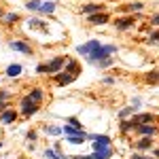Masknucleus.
<instances>
[{"mask_svg": "<svg viewBox=\"0 0 159 159\" xmlns=\"http://www.w3.org/2000/svg\"><path fill=\"white\" fill-rule=\"evenodd\" d=\"M76 51L81 55H85L91 64H98L102 60H108L112 53H117V47L115 45H102L100 40H87L85 45L76 47Z\"/></svg>", "mask_w": 159, "mask_h": 159, "instance_id": "obj_1", "label": "nucleus"}, {"mask_svg": "<svg viewBox=\"0 0 159 159\" xmlns=\"http://www.w3.org/2000/svg\"><path fill=\"white\" fill-rule=\"evenodd\" d=\"M38 110H40V104H38V102L30 100L28 96L21 98V102H19V112H21L24 117H32V115H36Z\"/></svg>", "mask_w": 159, "mask_h": 159, "instance_id": "obj_2", "label": "nucleus"}, {"mask_svg": "<svg viewBox=\"0 0 159 159\" xmlns=\"http://www.w3.org/2000/svg\"><path fill=\"white\" fill-rule=\"evenodd\" d=\"M66 60H68L66 55H60V57H53V60H51L49 64H47V72H49V74H57V72L61 70V68L66 66Z\"/></svg>", "mask_w": 159, "mask_h": 159, "instance_id": "obj_3", "label": "nucleus"}, {"mask_svg": "<svg viewBox=\"0 0 159 159\" xmlns=\"http://www.w3.org/2000/svg\"><path fill=\"white\" fill-rule=\"evenodd\" d=\"M136 132L140 136H155V134H159V127L157 125H153V123H144V125H136Z\"/></svg>", "mask_w": 159, "mask_h": 159, "instance_id": "obj_4", "label": "nucleus"}, {"mask_svg": "<svg viewBox=\"0 0 159 159\" xmlns=\"http://www.w3.org/2000/svg\"><path fill=\"white\" fill-rule=\"evenodd\" d=\"M9 47H11L13 51L25 53V55H32V53H34V51H32V47H30L28 43H24V40H11V43H9Z\"/></svg>", "mask_w": 159, "mask_h": 159, "instance_id": "obj_5", "label": "nucleus"}, {"mask_svg": "<svg viewBox=\"0 0 159 159\" xmlns=\"http://www.w3.org/2000/svg\"><path fill=\"white\" fill-rule=\"evenodd\" d=\"M129 121L134 123V125H144V123H155L157 117L155 115H148V112H142V115H134Z\"/></svg>", "mask_w": 159, "mask_h": 159, "instance_id": "obj_6", "label": "nucleus"}, {"mask_svg": "<svg viewBox=\"0 0 159 159\" xmlns=\"http://www.w3.org/2000/svg\"><path fill=\"white\" fill-rule=\"evenodd\" d=\"M87 21L91 25H102V24H108V13L100 11V13H93V15H89L87 17Z\"/></svg>", "mask_w": 159, "mask_h": 159, "instance_id": "obj_7", "label": "nucleus"}, {"mask_svg": "<svg viewBox=\"0 0 159 159\" xmlns=\"http://www.w3.org/2000/svg\"><path fill=\"white\" fill-rule=\"evenodd\" d=\"M134 21H136L134 15H127V17H119V19L115 21V28H117V30H129V28L134 25Z\"/></svg>", "mask_w": 159, "mask_h": 159, "instance_id": "obj_8", "label": "nucleus"}, {"mask_svg": "<svg viewBox=\"0 0 159 159\" xmlns=\"http://www.w3.org/2000/svg\"><path fill=\"white\" fill-rule=\"evenodd\" d=\"M74 79H76V76L70 74V72H66V70H64V72L60 70V72L55 74V83H57V85H70Z\"/></svg>", "mask_w": 159, "mask_h": 159, "instance_id": "obj_9", "label": "nucleus"}, {"mask_svg": "<svg viewBox=\"0 0 159 159\" xmlns=\"http://www.w3.org/2000/svg\"><path fill=\"white\" fill-rule=\"evenodd\" d=\"M81 11L85 13V15H93V13H100V11H102V4H98V2H87V4H83V7H81Z\"/></svg>", "mask_w": 159, "mask_h": 159, "instance_id": "obj_10", "label": "nucleus"}, {"mask_svg": "<svg viewBox=\"0 0 159 159\" xmlns=\"http://www.w3.org/2000/svg\"><path fill=\"white\" fill-rule=\"evenodd\" d=\"M25 96H28L30 100H34V102L40 104V102L45 100V91H43L40 87H34V89H30V93H25Z\"/></svg>", "mask_w": 159, "mask_h": 159, "instance_id": "obj_11", "label": "nucleus"}, {"mask_svg": "<svg viewBox=\"0 0 159 159\" xmlns=\"http://www.w3.org/2000/svg\"><path fill=\"white\" fill-rule=\"evenodd\" d=\"M151 147H153V142H151V138H148V136H140V140H136V148H138V151H142V153L148 151Z\"/></svg>", "mask_w": 159, "mask_h": 159, "instance_id": "obj_12", "label": "nucleus"}, {"mask_svg": "<svg viewBox=\"0 0 159 159\" xmlns=\"http://www.w3.org/2000/svg\"><path fill=\"white\" fill-rule=\"evenodd\" d=\"M15 119H17V112L11 110V108L2 110V115H0V123H4V125H7V123H13Z\"/></svg>", "mask_w": 159, "mask_h": 159, "instance_id": "obj_13", "label": "nucleus"}, {"mask_svg": "<svg viewBox=\"0 0 159 159\" xmlns=\"http://www.w3.org/2000/svg\"><path fill=\"white\" fill-rule=\"evenodd\" d=\"M55 2L53 0H43V4H40V11L38 13H43V15H51V13H55Z\"/></svg>", "mask_w": 159, "mask_h": 159, "instance_id": "obj_14", "label": "nucleus"}, {"mask_svg": "<svg viewBox=\"0 0 159 159\" xmlns=\"http://www.w3.org/2000/svg\"><path fill=\"white\" fill-rule=\"evenodd\" d=\"M64 68H66V72L74 74V76H79V74H81V66H79L74 60H66V66H64Z\"/></svg>", "mask_w": 159, "mask_h": 159, "instance_id": "obj_15", "label": "nucleus"}, {"mask_svg": "<svg viewBox=\"0 0 159 159\" xmlns=\"http://www.w3.org/2000/svg\"><path fill=\"white\" fill-rule=\"evenodd\" d=\"M21 70H24V68H21L19 64H13V66H9V68H7V76L15 79V76H19V74H21Z\"/></svg>", "mask_w": 159, "mask_h": 159, "instance_id": "obj_16", "label": "nucleus"}, {"mask_svg": "<svg viewBox=\"0 0 159 159\" xmlns=\"http://www.w3.org/2000/svg\"><path fill=\"white\" fill-rule=\"evenodd\" d=\"M61 132H64V127H60V125H45V134H49V136H57L60 138Z\"/></svg>", "mask_w": 159, "mask_h": 159, "instance_id": "obj_17", "label": "nucleus"}, {"mask_svg": "<svg viewBox=\"0 0 159 159\" xmlns=\"http://www.w3.org/2000/svg\"><path fill=\"white\" fill-rule=\"evenodd\" d=\"M40 4H43V0H28V2H25L24 7L25 9H28V11H40Z\"/></svg>", "mask_w": 159, "mask_h": 159, "instance_id": "obj_18", "label": "nucleus"}, {"mask_svg": "<svg viewBox=\"0 0 159 159\" xmlns=\"http://www.w3.org/2000/svg\"><path fill=\"white\" fill-rule=\"evenodd\" d=\"M87 138H89V140H98L102 144H110V138L104 136V134H87Z\"/></svg>", "mask_w": 159, "mask_h": 159, "instance_id": "obj_19", "label": "nucleus"}, {"mask_svg": "<svg viewBox=\"0 0 159 159\" xmlns=\"http://www.w3.org/2000/svg\"><path fill=\"white\" fill-rule=\"evenodd\" d=\"M132 129H136V125L132 121H125V119H121V132L123 134H129Z\"/></svg>", "mask_w": 159, "mask_h": 159, "instance_id": "obj_20", "label": "nucleus"}, {"mask_svg": "<svg viewBox=\"0 0 159 159\" xmlns=\"http://www.w3.org/2000/svg\"><path fill=\"white\" fill-rule=\"evenodd\" d=\"M9 98H11V96H9V91L0 89V112H2V110H7V104H4V102H7Z\"/></svg>", "mask_w": 159, "mask_h": 159, "instance_id": "obj_21", "label": "nucleus"}, {"mask_svg": "<svg viewBox=\"0 0 159 159\" xmlns=\"http://www.w3.org/2000/svg\"><path fill=\"white\" fill-rule=\"evenodd\" d=\"M147 83H151V85H157V83H159V70H153V72L147 74Z\"/></svg>", "mask_w": 159, "mask_h": 159, "instance_id": "obj_22", "label": "nucleus"}, {"mask_svg": "<svg viewBox=\"0 0 159 159\" xmlns=\"http://www.w3.org/2000/svg\"><path fill=\"white\" fill-rule=\"evenodd\" d=\"M4 24H15V21H19V15L17 13H4Z\"/></svg>", "mask_w": 159, "mask_h": 159, "instance_id": "obj_23", "label": "nucleus"}, {"mask_svg": "<svg viewBox=\"0 0 159 159\" xmlns=\"http://www.w3.org/2000/svg\"><path fill=\"white\" fill-rule=\"evenodd\" d=\"M142 9H144V4H142V2H132V4L127 7V11H129V13H140Z\"/></svg>", "mask_w": 159, "mask_h": 159, "instance_id": "obj_24", "label": "nucleus"}, {"mask_svg": "<svg viewBox=\"0 0 159 159\" xmlns=\"http://www.w3.org/2000/svg\"><path fill=\"white\" fill-rule=\"evenodd\" d=\"M132 112H136V108L134 106H129V108H123V110H119V119H127Z\"/></svg>", "mask_w": 159, "mask_h": 159, "instance_id": "obj_25", "label": "nucleus"}, {"mask_svg": "<svg viewBox=\"0 0 159 159\" xmlns=\"http://www.w3.org/2000/svg\"><path fill=\"white\" fill-rule=\"evenodd\" d=\"M87 138H81V136H68V142L70 144H85Z\"/></svg>", "mask_w": 159, "mask_h": 159, "instance_id": "obj_26", "label": "nucleus"}, {"mask_svg": "<svg viewBox=\"0 0 159 159\" xmlns=\"http://www.w3.org/2000/svg\"><path fill=\"white\" fill-rule=\"evenodd\" d=\"M96 66H98V68H108V66H112V57H108V60H102V61H98Z\"/></svg>", "mask_w": 159, "mask_h": 159, "instance_id": "obj_27", "label": "nucleus"}, {"mask_svg": "<svg viewBox=\"0 0 159 159\" xmlns=\"http://www.w3.org/2000/svg\"><path fill=\"white\" fill-rule=\"evenodd\" d=\"M148 43H159V30L151 32V36H148Z\"/></svg>", "mask_w": 159, "mask_h": 159, "instance_id": "obj_28", "label": "nucleus"}, {"mask_svg": "<svg viewBox=\"0 0 159 159\" xmlns=\"http://www.w3.org/2000/svg\"><path fill=\"white\" fill-rule=\"evenodd\" d=\"M28 24L32 25V28H43V24H45V21H40V19H30Z\"/></svg>", "mask_w": 159, "mask_h": 159, "instance_id": "obj_29", "label": "nucleus"}, {"mask_svg": "<svg viewBox=\"0 0 159 159\" xmlns=\"http://www.w3.org/2000/svg\"><path fill=\"white\" fill-rule=\"evenodd\" d=\"M68 123H70V125H74V127H81V129H83L81 121H79V119H74V117H70V119H68Z\"/></svg>", "mask_w": 159, "mask_h": 159, "instance_id": "obj_30", "label": "nucleus"}, {"mask_svg": "<svg viewBox=\"0 0 159 159\" xmlns=\"http://www.w3.org/2000/svg\"><path fill=\"white\" fill-rule=\"evenodd\" d=\"M151 25H155V28H159V13L151 17Z\"/></svg>", "mask_w": 159, "mask_h": 159, "instance_id": "obj_31", "label": "nucleus"}, {"mask_svg": "<svg viewBox=\"0 0 159 159\" xmlns=\"http://www.w3.org/2000/svg\"><path fill=\"white\" fill-rule=\"evenodd\" d=\"M36 72H38V74L47 72V64H38V66H36Z\"/></svg>", "mask_w": 159, "mask_h": 159, "instance_id": "obj_32", "label": "nucleus"}, {"mask_svg": "<svg viewBox=\"0 0 159 159\" xmlns=\"http://www.w3.org/2000/svg\"><path fill=\"white\" fill-rule=\"evenodd\" d=\"M132 159H155V157H148V155H142V153H136Z\"/></svg>", "mask_w": 159, "mask_h": 159, "instance_id": "obj_33", "label": "nucleus"}, {"mask_svg": "<svg viewBox=\"0 0 159 159\" xmlns=\"http://www.w3.org/2000/svg\"><path fill=\"white\" fill-rule=\"evenodd\" d=\"M36 138H38V136H36V132H28V140H32V142H34Z\"/></svg>", "mask_w": 159, "mask_h": 159, "instance_id": "obj_34", "label": "nucleus"}, {"mask_svg": "<svg viewBox=\"0 0 159 159\" xmlns=\"http://www.w3.org/2000/svg\"><path fill=\"white\" fill-rule=\"evenodd\" d=\"M153 157H155V159H159V148H155V153H153Z\"/></svg>", "mask_w": 159, "mask_h": 159, "instance_id": "obj_35", "label": "nucleus"}, {"mask_svg": "<svg viewBox=\"0 0 159 159\" xmlns=\"http://www.w3.org/2000/svg\"><path fill=\"white\" fill-rule=\"evenodd\" d=\"M2 17H4V13H2V11H0V19H2Z\"/></svg>", "mask_w": 159, "mask_h": 159, "instance_id": "obj_36", "label": "nucleus"}, {"mask_svg": "<svg viewBox=\"0 0 159 159\" xmlns=\"http://www.w3.org/2000/svg\"><path fill=\"white\" fill-rule=\"evenodd\" d=\"M0 148H2V142H0Z\"/></svg>", "mask_w": 159, "mask_h": 159, "instance_id": "obj_37", "label": "nucleus"}]
</instances>
